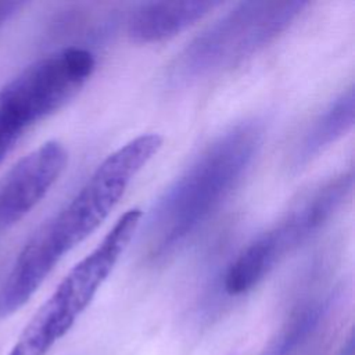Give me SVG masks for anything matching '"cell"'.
Segmentation results:
<instances>
[{
	"label": "cell",
	"mask_w": 355,
	"mask_h": 355,
	"mask_svg": "<svg viewBox=\"0 0 355 355\" xmlns=\"http://www.w3.org/2000/svg\"><path fill=\"white\" fill-rule=\"evenodd\" d=\"M96 68L92 51L65 47L46 55L0 89V162L35 123L65 105Z\"/></svg>",
	"instance_id": "8992f818"
},
{
	"label": "cell",
	"mask_w": 355,
	"mask_h": 355,
	"mask_svg": "<svg viewBox=\"0 0 355 355\" xmlns=\"http://www.w3.org/2000/svg\"><path fill=\"white\" fill-rule=\"evenodd\" d=\"M306 6L300 0L237 4L182 50L172 65V80L187 83L241 64L276 40Z\"/></svg>",
	"instance_id": "3957f363"
},
{
	"label": "cell",
	"mask_w": 355,
	"mask_h": 355,
	"mask_svg": "<svg viewBox=\"0 0 355 355\" xmlns=\"http://www.w3.org/2000/svg\"><path fill=\"white\" fill-rule=\"evenodd\" d=\"M337 355H354V338L352 336L347 340V343L343 345L340 352Z\"/></svg>",
	"instance_id": "7c38bea8"
},
{
	"label": "cell",
	"mask_w": 355,
	"mask_h": 355,
	"mask_svg": "<svg viewBox=\"0 0 355 355\" xmlns=\"http://www.w3.org/2000/svg\"><path fill=\"white\" fill-rule=\"evenodd\" d=\"M354 89L343 92L324 111H322L298 140L291 165L301 168L343 137L354 125Z\"/></svg>",
	"instance_id": "9c48e42d"
},
{
	"label": "cell",
	"mask_w": 355,
	"mask_h": 355,
	"mask_svg": "<svg viewBox=\"0 0 355 355\" xmlns=\"http://www.w3.org/2000/svg\"><path fill=\"white\" fill-rule=\"evenodd\" d=\"M352 187V172H341L304 193L275 225L254 237L227 265L223 275L225 293L239 297L257 287L333 219L351 196Z\"/></svg>",
	"instance_id": "277c9868"
},
{
	"label": "cell",
	"mask_w": 355,
	"mask_h": 355,
	"mask_svg": "<svg viewBox=\"0 0 355 355\" xmlns=\"http://www.w3.org/2000/svg\"><path fill=\"white\" fill-rule=\"evenodd\" d=\"M265 136L263 122L243 121L211 141L151 208L141 237L150 263L178 252L222 207L250 171Z\"/></svg>",
	"instance_id": "7a4b0ae2"
},
{
	"label": "cell",
	"mask_w": 355,
	"mask_h": 355,
	"mask_svg": "<svg viewBox=\"0 0 355 355\" xmlns=\"http://www.w3.org/2000/svg\"><path fill=\"white\" fill-rule=\"evenodd\" d=\"M141 211L119 216L98 245L80 259L28 322L8 355H47L89 306L136 234Z\"/></svg>",
	"instance_id": "5b68a950"
},
{
	"label": "cell",
	"mask_w": 355,
	"mask_h": 355,
	"mask_svg": "<svg viewBox=\"0 0 355 355\" xmlns=\"http://www.w3.org/2000/svg\"><path fill=\"white\" fill-rule=\"evenodd\" d=\"M161 146L158 133H143L129 140L108 154L78 193L36 229L0 286V318L24 306L62 257L108 218L130 182Z\"/></svg>",
	"instance_id": "6da1fadb"
},
{
	"label": "cell",
	"mask_w": 355,
	"mask_h": 355,
	"mask_svg": "<svg viewBox=\"0 0 355 355\" xmlns=\"http://www.w3.org/2000/svg\"><path fill=\"white\" fill-rule=\"evenodd\" d=\"M333 302L331 294L305 302L291 315L261 355H293L319 329L331 311Z\"/></svg>",
	"instance_id": "30bf717a"
},
{
	"label": "cell",
	"mask_w": 355,
	"mask_h": 355,
	"mask_svg": "<svg viewBox=\"0 0 355 355\" xmlns=\"http://www.w3.org/2000/svg\"><path fill=\"white\" fill-rule=\"evenodd\" d=\"M68 161L65 147L47 141L0 178V234L28 215L57 182Z\"/></svg>",
	"instance_id": "52a82bcc"
},
{
	"label": "cell",
	"mask_w": 355,
	"mask_h": 355,
	"mask_svg": "<svg viewBox=\"0 0 355 355\" xmlns=\"http://www.w3.org/2000/svg\"><path fill=\"white\" fill-rule=\"evenodd\" d=\"M24 6L21 1H0V26L14 17Z\"/></svg>",
	"instance_id": "8fae6325"
},
{
	"label": "cell",
	"mask_w": 355,
	"mask_h": 355,
	"mask_svg": "<svg viewBox=\"0 0 355 355\" xmlns=\"http://www.w3.org/2000/svg\"><path fill=\"white\" fill-rule=\"evenodd\" d=\"M220 1H150L140 4L128 18L126 32L136 43L169 39L202 19Z\"/></svg>",
	"instance_id": "ba28073f"
}]
</instances>
